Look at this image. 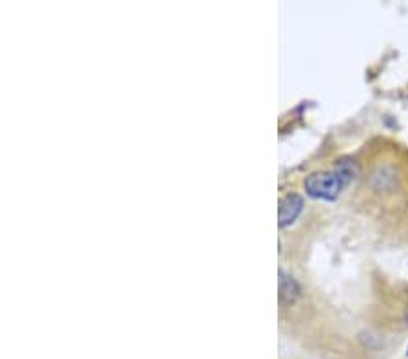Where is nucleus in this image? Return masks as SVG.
<instances>
[{"label": "nucleus", "instance_id": "nucleus-1", "mask_svg": "<svg viewBox=\"0 0 408 359\" xmlns=\"http://www.w3.org/2000/svg\"><path fill=\"white\" fill-rule=\"evenodd\" d=\"M352 178H354V166L348 161H341L334 171L312 173L311 176H307L305 191L311 198L335 200Z\"/></svg>", "mask_w": 408, "mask_h": 359}, {"label": "nucleus", "instance_id": "nucleus-4", "mask_svg": "<svg viewBox=\"0 0 408 359\" xmlns=\"http://www.w3.org/2000/svg\"><path fill=\"white\" fill-rule=\"evenodd\" d=\"M407 354H408V352H407Z\"/></svg>", "mask_w": 408, "mask_h": 359}, {"label": "nucleus", "instance_id": "nucleus-2", "mask_svg": "<svg viewBox=\"0 0 408 359\" xmlns=\"http://www.w3.org/2000/svg\"><path fill=\"white\" fill-rule=\"evenodd\" d=\"M301 210H304V198L296 193L285 194V196L279 200L278 207L279 227H289L291 223H294L299 214H301Z\"/></svg>", "mask_w": 408, "mask_h": 359}, {"label": "nucleus", "instance_id": "nucleus-3", "mask_svg": "<svg viewBox=\"0 0 408 359\" xmlns=\"http://www.w3.org/2000/svg\"><path fill=\"white\" fill-rule=\"evenodd\" d=\"M298 296H299L298 283H296L294 279H291V276L279 272V298H281V301L287 305V303L294 301Z\"/></svg>", "mask_w": 408, "mask_h": 359}]
</instances>
